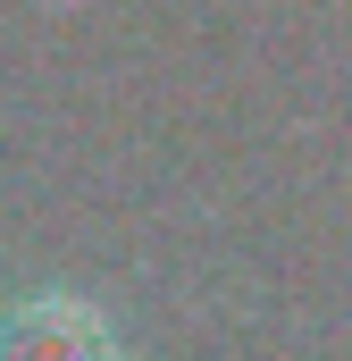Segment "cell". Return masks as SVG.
<instances>
[{"instance_id": "1", "label": "cell", "mask_w": 352, "mask_h": 361, "mask_svg": "<svg viewBox=\"0 0 352 361\" xmlns=\"http://www.w3.org/2000/svg\"><path fill=\"white\" fill-rule=\"evenodd\" d=\"M0 361H118L109 328L84 319L76 302H17L0 311Z\"/></svg>"}]
</instances>
